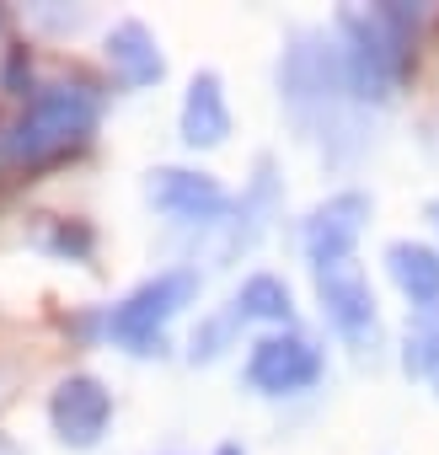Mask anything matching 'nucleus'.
<instances>
[{
    "mask_svg": "<svg viewBox=\"0 0 439 455\" xmlns=\"http://www.w3.org/2000/svg\"><path fill=\"white\" fill-rule=\"evenodd\" d=\"M279 102L290 108V118L311 134V140H338L348 134L343 108L354 102L348 92V70H343V49L327 44V33L300 28L290 38V49L279 54Z\"/></svg>",
    "mask_w": 439,
    "mask_h": 455,
    "instance_id": "1",
    "label": "nucleus"
},
{
    "mask_svg": "<svg viewBox=\"0 0 439 455\" xmlns=\"http://www.w3.org/2000/svg\"><path fill=\"white\" fill-rule=\"evenodd\" d=\"M97 118H102V97L92 86H81V81L38 86L28 97V108H22V118L6 134V161H17V166H54V161H65V156L92 145Z\"/></svg>",
    "mask_w": 439,
    "mask_h": 455,
    "instance_id": "2",
    "label": "nucleus"
},
{
    "mask_svg": "<svg viewBox=\"0 0 439 455\" xmlns=\"http://www.w3.org/2000/svg\"><path fill=\"white\" fill-rule=\"evenodd\" d=\"M198 295V268H166L145 284H134L113 311H108V338L140 359L166 348V327L193 306Z\"/></svg>",
    "mask_w": 439,
    "mask_h": 455,
    "instance_id": "3",
    "label": "nucleus"
},
{
    "mask_svg": "<svg viewBox=\"0 0 439 455\" xmlns=\"http://www.w3.org/2000/svg\"><path fill=\"white\" fill-rule=\"evenodd\" d=\"M338 49H343L354 102H391L407 65H412L391 44V33L375 22V12H338Z\"/></svg>",
    "mask_w": 439,
    "mask_h": 455,
    "instance_id": "4",
    "label": "nucleus"
},
{
    "mask_svg": "<svg viewBox=\"0 0 439 455\" xmlns=\"http://www.w3.org/2000/svg\"><path fill=\"white\" fill-rule=\"evenodd\" d=\"M322 370H327L322 348H316L306 332L284 327V332H263V338L247 348L242 380H247L258 396H300V391H311V386L322 380Z\"/></svg>",
    "mask_w": 439,
    "mask_h": 455,
    "instance_id": "5",
    "label": "nucleus"
},
{
    "mask_svg": "<svg viewBox=\"0 0 439 455\" xmlns=\"http://www.w3.org/2000/svg\"><path fill=\"white\" fill-rule=\"evenodd\" d=\"M316 300H322L327 327H332L354 354L380 348V311H375V290H370V279H364L359 263L322 268V274H316Z\"/></svg>",
    "mask_w": 439,
    "mask_h": 455,
    "instance_id": "6",
    "label": "nucleus"
},
{
    "mask_svg": "<svg viewBox=\"0 0 439 455\" xmlns=\"http://www.w3.org/2000/svg\"><path fill=\"white\" fill-rule=\"evenodd\" d=\"M145 204L177 225H220L231 214V193L214 172L198 166H156L145 177Z\"/></svg>",
    "mask_w": 439,
    "mask_h": 455,
    "instance_id": "7",
    "label": "nucleus"
},
{
    "mask_svg": "<svg viewBox=\"0 0 439 455\" xmlns=\"http://www.w3.org/2000/svg\"><path fill=\"white\" fill-rule=\"evenodd\" d=\"M364 220H370V193H359V188H343V193L322 198V204L306 214L300 247H306L311 274L338 268V263H354V247H359Z\"/></svg>",
    "mask_w": 439,
    "mask_h": 455,
    "instance_id": "8",
    "label": "nucleus"
},
{
    "mask_svg": "<svg viewBox=\"0 0 439 455\" xmlns=\"http://www.w3.org/2000/svg\"><path fill=\"white\" fill-rule=\"evenodd\" d=\"M49 423L60 434V444L70 450H97L108 423H113V391L97 380V375H65L54 391H49Z\"/></svg>",
    "mask_w": 439,
    "mask_h": 455,
    "instance_id": "9",
    "label": "nucleus"
},
{
    "mask_svg": "<svg viewBox=\"0 0 439 455\" xmlns=\"http://www.w3.org/2000/svg\"><path fill=\"white\" fill-rule=\"evenodd\" d=\"M177 134L188 150H220L231 140V102H226V81L214 70H198L182 92L177 108Z\"/></svg>",
    "mask_w": 439,
    "mask_h": 455,
    "instance_id": "10",
    "label": "nucleus"
},
{
    "mask_svg": "<svg viewBox=\"0 0 439 455\" xmlns=\"http://www.w3.org/2000/svg\"><path fill=\"white\" fill-rule=\"evenodd\" d=\"M108 65L118 76V86H129V92H145V86H156L166 76V60H161L156 33L145 22H134V17L108 33Z\"/></svg>",
    "mask_w": 439,
    "mask_h": 455,
    "instance_id": "11",
    "label": "nucleus"
},
{
    "mask_svg": "<svg viewBox=\"0 0 439 455\" xmlns=\"http://www.w3.org/2000/svg\"><path fill=\"white\" fill-rule=\"evenodd\" d=\"M386 274L412 300V311H434L439 306V252L434 247H423V242H391L386 247Z\"/></svg>",
    "mask_w": 439,
    "mask_h": 455,
    "instance_id": "12",
    "label": "nucleus"
},
{
    "mask_svg": "<svg viewBox=\"0 0 439 455\" xmlns=\"http://www.w3.org/2000/svg\"><path fill=\"white\" fill-rule=\"evenodd\" d=\"M231 311H236L242 322H268L274 332H284V327L295 322V295H290V284H284L279 274H252V279H242Z\"/></svg>",
    "mask_w": 439,
    "mask_h": 455,
    "instance_id": "13",
    "label": "nucleus"
},
{
    "mask_svg": "<svg viewBox=\"0 0 439 455\" xmlns=\"http://www.w3.org/2000/svg\"><path fill=\"white\" fill-rule=\"evenodd\" d=\"M402 370L407 375H439V306L434 311H412L407 348H402Z\"/></svg>",
    "mask_w": 439,
    "mask_h": 455,
    "instance_id": "14",
    "label": "nucleus"
},
{
    "mask_svg": "<svg viewBox=\"0 0 439 455\" xmlns=\"http://www.w3.org/2000/svg\"><path fill=\"white\" fill-rule=\"evenodd\" d=\"M44 247H49L54 258L86 263V258H92V247H97V236H92V225H81V220H49V231H44Z\"/></svg>",
    "mask_w": 439,
    "mask_h": 455,
    "instance_id": "15",
    "label": "nucleus"
},
{
    "mask_svg": "<svg viewBox=\"0 0 439 455\" xmlns=\"http://www.w3.org/2000/svg\"><path fill=\"white\" fill-rule=\"evenodd\" d=\"M6 86H12L17 97H28V86H33V60H28V49H12V54H6Z\"/></svg>",
    "mask_w": 439,
    "mask_h": 455,
    "instance_id": "16",
    "label": "nucleus"
},
{
    "mask_svg": "<svg viewBox=\"0 0 439 455\" xmlns=\"http://www.w3.org/2000/svg\"><path fill=\"white\" fill-rule=\"evenodd\" d=\"M214 455H247V450H242V444H220Z\"/></svg>",
    "mask_w": 439,
    "mask_h": 455,
    "instance_id": "17",
    "label": "nucleus"
},
{
    "mask_svg": "<svg viewBox=\"0 0 439 455\" xmlns=\"http://www.w3.org/2000/svg\"><path fill=\"white\" fill-rule=\"evenodd\" d=\"M428 214H434V220H439V198H434V204H428Z\"/></svg>",
    "mask_w": 439,
    "mask_h": 455,
    "instance_id": "18",
    "label": "nucleus"
},
{
    "mask_svg": "<svg viewBox=\"0 0 439 455\" xmlns=\"http://www.w3.org/2000/svg\"><path fill=\"white\" fill-rule=\"evenodd\" d=\"M0 28H6V12H0Z\"/></svg>",
    "mask_w": 439,
    "mask_h": 455,
    "instance_id": "19",
    "label": "nucleus"
}]
</instances>
